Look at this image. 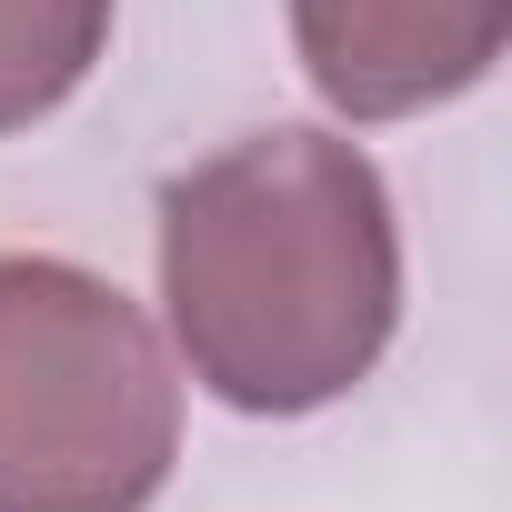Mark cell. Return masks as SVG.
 Here are the masks:
<instances>
[{"label": "cell", "instance_id": "3", "mask_svg": "<svg viewBox=\"0 0 512 512\" xmlns=\"http://www.w3.org/2000/svg\"><path fill=\"white\" fill-rule=\"evenodd\" d=\"M512 41V0H292L302 81L342 121H412L462 101Z\"/></svg>", "mask_w": 512, "mask_h": 512}, {"label": "cell", "instance_id": "2", "mask_svg": "<svg viewBox=\"0 0 512 512\" xmlns=\"http://www.w3.org/2000/svg\"><path fill=\"white\" fill-rule=\"evenodd\" d=\"M181 372L151 312L51 251H0V512H151Z\"/></svg>", "mask_w": 512, "mask_h": 512}, {"label": "cell", "instance_id": "4", "mask_svg": "<svg viewBox=\"0 0 512 512\" xmlns=\"http://www.w3.org/2000/svg\"><path fill=\"white\" fill-rule=\"evenodd\" d=\"M121 0H0V131L51 121L111 51Z\"/></svg>", "mask_w": 512, "mask_h": 512}, {"label": "cell", "instance_id": "1", "mask_svg": "<svg viewBox=\"0 0 512 512\" xmlns=\"http://www.w3.org/2000/svg\"><path fill=\"white\" fill-rule=\"evenodd\" d=\"M161 312L221 412L302 422L402 332V221L362 141L282 121L161 181Z\"/></svg>", "mask_w": 512, "mask_h": 512}]
</instances>
